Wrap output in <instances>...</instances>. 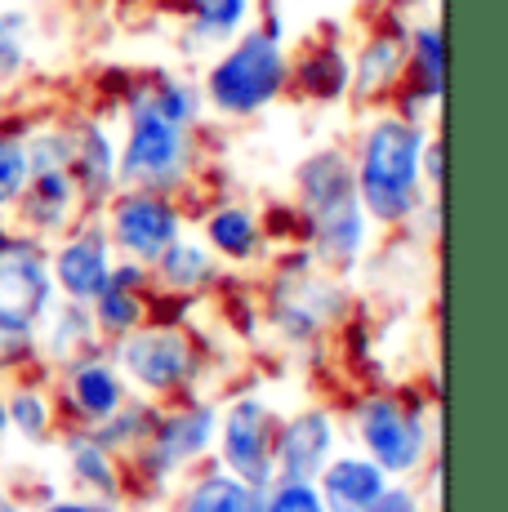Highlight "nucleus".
Returning <instances> with one entry per match:
<instances>
[{"label":"nucleus","mask_w":508,"mask_h":512,"mask_svg":"<svg viewBox=\"0 0 508 512\" xmlns=\"http://www.w3.org/2000/svg\"><path fill=\"white\" fill-rule=\"evenodd\" d=\"M295 214L312 259L348 277L370 245V219L357 201L353 156L344 147H317L295 165Z\"/></svg>","instance_id":"f257e3e1"},{"label":"nucleus","mask_w":508,"mask_h":512,"mask_svg":"<svg viewBox=\"0 0 508 512\" xmlns=\"http://www.w3.org/2000/svg\"><path fill=\"white\" fill-rule=\"evenodd\" d=\"M424 139L428 125L402 112H379L370 125H361L357 147L348 156H353L357 201L370 228L397 232L424 210V174H419Z\"/></svg>","instance_id":"f03ea898"},{"label":"nucleus","mask_w":508,"mask_h":512,"mask_svg":"<svg viewBox=\"0 0 508 512\" xmlns=\"http://www.w3.org/2000/svg\"><path fill=\"white\" fill-rule=\"evenodd\" d=\"M286 94H290L286 27L277 18V0H268V18L259 27H241L228 45H219L214 63L205 67L201 98L223 121H254Z\"/></svg>","instance_id":"7ed1b4c3"},{"label":"nucleus","mask_w":508,"mask_h":512,"mask_svg":"<svg viewBox=\"0 0 508 512\" xmlns=\"http://www.w3.org/2000/svg\"><path fill=\"white\" fill-rule=\"evenodd\" d=\"M125 143L116 152V187L179 196L197 165V130L174 125L170 116L152 112L139 94L125 90Z\"/></svg>","instance_id":"20e7f679"},{"label":"nucleus","mask_w":508,"mask_h":512,"mask_svg":"<svg viewBox=\"0 0 508 512\" xmlns=\"http://www.w3.org/2000/svg\"><path fill=\"white\" fill-rule=\"evenodd\" d=\"M214 428H219V406L201 397L165 401L156 410V423L134 455H125V472L139 486L161 490L183 481L201 459L214 455Z\"/></svg>","instance_id":"39448f33"},{"label":"nucleus","mask_w":508,"mask_h":512,"mask_svg":"<svg viewBox=\"0 0 508 512\" xmlns=\"http://www.w3.org/2000/svg\"><path fill=\"white\" fill-rule=\"evenodd\" d=\"M107 352H112L116 370L125 374L130 392L161 401V406L192 397V388L201 383V370H205L201 343L183 326H165V321H143L139 330L116 339Z\"/></svg>","instance_id":"423d86ee"},{"label":"nucleus","mask_w":508,"mask_h":512,"mask_svg":"<svg viewBox=\"0 0 508 512\" xmlns=\"http://www.w3.org/2000/svg\"><path fill=\"white\" fill-rule=\"evenodd\" d=\"M353 432L361 455H370L388 477H415L433 464V423L415 401L397 392H370L353 406Z\"/></svg>","instance_id":"0eeeda50"},{"label":"nucleus","mask_w":508,"mask_h":512,"mask_svg":"<svg viewBox=\"0 0 508 512\" xmlns=\"http://www.w3.org/2000/svg\"><path fill=\"white\" fill-rule=\"evenodd\" d=\"M348 312V294L335 272H326L304 250L277 272L268 290V326L286 343H312L321 339L339 317Z\"/></svg>","instance_id":"6e6552de"},{"label":"nucleus","mask_w":508,"mask_h":512,"mask_svg":"<svg viewBox=\"0 0 508 512\" xmlns=\"http://www.w3.org/2000/svg\"><path fill=\"white\" fill-rule=\"evenodd\" d=\"M54 303L50 245L23 228H0V326L36 339Z\"/></svg>","instance_id":"1a4fd4ad"},{"label":"nucleus","mask_w":508,"mask_h":512,"mask_svg":"<svg viewBox=\"0 0 508 512\" xmlns=\"http://www.w3.org/2000/svg\"><path fill=\"white\" fill-rule=\"evenodd\" d=\"M99 219L116 259H134L143 268H152L165 245H174L183 228H188V214H183L179 196L139 192V187H116L103 201Z\"/></svg>","instance_id":"9d476101"},{"label":"nucleus","mask_w":508,"mask_h":512,"mask_svg":"<svg viewBox=\"0 0 508 512\" xmlns=\"http://www.w3.org/2000/svg\"><path fill=\"white\" fill-rule=\"evenodd\" d=\"M277 410L259 392H241L228 406H219V428H214V459L228 472H237L250 486L272 481V437H277Z\"/></svg>","instance_id":"9b49d317"},{"label":"nucleus","mask_w":508,"mask_h":512,"mask_svg":"<svg viewBox=\"0 0 508 512\" xmlns=\"http://www.w3.org/2000/svg\"><path fill=\"white\" fill-rule=\"evenodd\" d=\"M116 250L103 232L99 214H81L50 250V277L58 299L67 303H94L103 294V285L112 281Z\"/></svg>","instance_id":"f8f14e48"},{"label":"nucleus","mask_w":508,"mask_h":512,"mask_svg":"<svg viewBox=\"0 0 508 512\" xmlns=\"http://www.w3.org/2000/svg\"><path fill=\"white\" fill-rule=\"evenodd\" d=\"M125 397H130V383L116 370L107 348L85 352V357L58 366L54 401H58V415L67 419V428H94V423H103L116 406H125Z\"/></svg>","instance_id":"ddd939ff"},{"label":"nucleus","mask_w":508,"mask_h":512,"mask_svg":"<svg viewBox=\"0 0 508 512\" xmlns=\"http://www.w3.org/2000/svg\"><path fill=\"white\" fill-rule=\"evenodd\" d=\"M339 455V423L330 410L308 406L290 419H277L272 437V477L317 481V472Z\"/></svg>","instance_id":"4468645a"},{"label":"nucleus","mask_w":508,"mask_h":512,"mask_svg":"<svg viewBox=\"0 0 508 512\" xmlns=\"http://www.w3.org/2000/svg\"><path fill=\"white\" fill-rule=\"evenodd\" d=\"M67 179L81 196L85 214H99L103 201L116 192V143L94 116L67 121Z\"/></svg>","instance_id":"2eb2a0df"},{"label":"nucleus","mask_w":508,"mask_h":512,"mask_svg":"<svg viewBox=\"0 0 508 512\" xmlns=\"http://www.w3.org/2000/svg\"><path fill=\"white\" fill-rule=\"evenodd\" d=\"M446 94V36L437 23H415L406 32V72L393 94V112L410 121H428L433 107H442Z\"/></svg>","instance_id":"dca6fc26"},{"label":"nucleus","mask_w":508,"mask_h":512,"mask_svg":"<svg viewBox=\"0 0 508 512\" xmlns=\"http://www.w3.org/2000/svg\"><path fill=\"white\" fill-rule=\"evenodd\" d=\"M406 23H384L348 54V98L357 103H388L406 72Z\"/></svg>","instance_id":"f3484780"},{"label":"nucleus","mask_w":508,"mask_h":512,"mask_svg":"<svg viewBox=\"0 0 508 512\" xmlns=\"http://www.w3.org/2000/svg\"><path fill=\"white\" fill-rule=\"evenodd\" d=\"M81 196H76L72 179H67V170H45V174H32L27 187L18 192L14 201V219L23 232L41 236V241H50V236H63L72 228L76 219H81Z\"/></svg>","instance_id":"a211bd4d"},{"label":"nucleus","mask_w":508,"mask_h":512,"mask_svg":"<svg viewBox=\"0 0 508 512\" xmlns=\"http://www.w3.org/2000/svg\"><path fill=\"white\" fill-rule=\"evenodd\" d=\"M174 512H263V486H250L219 459H201L183 477Z\"/></svg>","instance_id":"6ab92c4d"},{"label":"nucleus","mask_w":508,"mask_h":512,"mask_svg":"<svg viewBox=\"0 0 508 512\" xmlns=\"http://www.w3.org/2000/svg\"><path fill=\"white\" fill-rule=\"evenodd\" d=\"M201 236H205L214 259L232 263V268H250V263H259L263 250H268V228H263L259 214L241 201L214 205V210L201 219Z\"/></svg>","instance_id":"aec40b11"},{"label":"nucleus","mask_w":508,"mask_h":512,"mask_svg":"<svg viewBox=\"0 0 508 512\" xmlns=\"http://www.w3.org/2000/svg\"><path fill=\"white\" fill-rule=\"evenodd\" d=\"M148 272H152V290L174 294V299H197V294L214 290V285L223 281V263L210 254V245L192 241L188 232L174 245H165L161 259H156Z\"/></svg>","instance_id":"412c9836"},{"label":"nucleus","mask_w":508,"mask_h":512,"mask_svg":"<svg viewBox=\"0 0 508 512\" xmlns=\"http://www.w3.org/2000/svg\"><path fill=\"white\" fill-rule=\"evenodd\" d=\"M388 486V472L361 450H339L317 472V495L326 512H366V504Z\"/></svg>","instance_id":"4be33fe9"},{"label":"nucleus","mask_w":508,"mask_h":512,"mask_svg":"<svg viewBox=\"0 0 508 512\" xmlns=\"http://www.w3.org/2000/svg\"><path fill=\"white\" fill-rule=\"evenodd\" d=\"M290 90L308 103H344L348 98V49L339 41H312L290 58Z\"/></svg>","instance_id":"5701e85b"},{"label":"nucleus","mask_w":508,"mask_h":512,"mask_svg":"<svg viewBox=\"0 0 508 512\" xmlns=\"http://www.w3.org/2000/svg\"><path fill=\"white\" fill-rule=\"evenodd\" d=\"M63 459L72 472L81 495H99V499H121L125 490V459H116L94 432L85 428H67L63 437Z\"/></svg>","instance_id":"b1692460"},{"label":"nucleus","mask_w":508,"mask_h":512,"mask_svg":"<svg viewBox=\"0 0 508 512\" xmlns=\"http://www.w3.org/2000/svg\"><path fill=\"white\" fill-rule=\"evenodd\" d=\"M99 348H107V343L99 339V330H94L90 303L58 299L54 312L45 317V326L36 330V352H41V361H50V366H67V361L85 357V352H99Z\"/></svg>","instance_id":"393cba45"},{"label":"nucleus","mask_w":508,"mask_h":512,"mask_svg":"<svg viewBox=\"0 0 508 512\" xmlns=\"http://www.w3.org/2000/svg\"><path fill=\"white\" fill-rule=\"evenodd\" d=\"M90 317H94V330H99V339L112 348L116 339L134 334L143 321H152V290H143V285L107 281L103 294L90 303Z\"/></svg>","instance_id":"a878e982"},{"label":"nucleus","mask_w":508,"mask_h":512,"mask_svg":"<svg viewBox=\"0 0 508 512\" xmlns=\"http://www.w3.org/2000/svg\"><path fill=\"white\" fill-rule=\"evenodd\" d=\"M5 415H9V432L27 441V446H45V441L58 437V401L50 388H36V383H18L5 397Z\"/></svg>","instance_id":"bb28decb"},{"label":"nucleus","mask_w":508,"mask_h":512,"mask_svg":"<svg viewBox=\"0 0 508 512\" xmlns=\"http://www.w3.org/2000/svg\"><path fill=\"white\" fill-rule=\"evenodd\" d=\"M156 410H161V401H148V397H139V392H130L125 406H116L103 423H94V428H85V432H94V437H99L116 459H125V455H134V450L148 441V432L156 423Z\"/></svg>","instance_id":"cd10ccee"},{"label":"nucleus","mask_w":508,"mask_h":512,"mask_svg":"<svg viewBox=\"0 0 508 512\" xmlns=\"http://www.w3.org/2000/svg\"><path fill=\"white\" fill-rule=\"evenodd\" d=\"M254 0H183V14H188V36L197 45H228L232 36L246 27Z\"/></svg>","instance_id":"c85d7f7f"},{"label":"nucleus","mask_w":508,"mask_h":512,"mask_svg":"<svg viewBox=\"0 0 508 512\" xmlns=\"http://www.w3.org/2000/svg\"><path fill=\"white\" fill-rule=\"evenodd\" d=\"M27 179H32V170H27V130L0 125V214L14 210Z\"/></svg>","instance_id":"c756f323"},{"label":"nucleus","mask_w":508,"mask_h":512,"mask_svg":"<svg viewBox=\"0 0 508 512\" xmlns=\"http://www.w3.org/2000/svg\"><path fill=\"white\" fill-rule=\"evenodd\" d=\"M263 512H326V504L317 495V481L272 477L263 486Z\"/></svg>","instance_id":"7c9ffc66"},{"label":"nucleus","mask_w":508,"mask_h":512,"mask_svg":"<svg viewBox=\"0 0 508 512\" xmlns=\"http://www.w3.org/2000/svg\"><path fill=\"white\" fill-rule=\"evenodd\" d=\"M27 67V18L18 9H0V85L18 81Z\"/></svg>","instance_id":"2f4dec72"},{"label":"nucleus","mask_w":508,"mask_h":512,"mask_svg":"<svg viewBox=\"0 0 508 512\" xmlns=\"http://www.w3.org/2000/svg\"><path fill=\"white\" fill-rule=\"evenodd\" d=\"M27 366H41V352H36L32 334H14L0 326V374H18Z\"/></svg>","instance_id":"473e14b6"},{"label":"nucleus","mask_w":508,"mask_h":512,"mask_svg":"<svg viewBox=\"0 0 508 512\" xmlns=\"http://www.w3.org/2000/svg\"><path fill=\"white\" fill-rule=\"evenodd\" d=\"M366 512H424V495L406 477H388V486L370 499Z\"/></svg>","instance_id":"72a5a7b5"},{"label":"nucleus","mask_w":508,"mask_h":512,"mask_svg":"<svg viewBox=\"0 0 508 512\" xmlns=\"http://www.w3.org/2000/svg\"><path fill=\"white\" fill-rule=\"evenodd\" d=\"M41 512H121V499H99V495H58Z\"/></svg>","instance_id":"f704fd0d"},{"label":"nucleus","mask_w":508,"mask_h":512,"mask_svg":"<svg viewBox=\"0 0 508 512\" xmlns=\"http://www.w3.org/2000/svg\"><path fill=\"white\" fill-rule=\"evenodd\" d=\"M9 437V415H5V397H0V441Z\"/></svg>","instance_id":"c9c22d12"},{"label":"nucleus","mask_w":508,"mask_h":512,"mask_svg":"<svg viewBox=\"0 0 508 512\" xmlns=\"http://www.w3.org/2000/svg\"><path fill=\"white\" fill-rule=\"evenodd\" d=\"M0 512H23V508H18V504H14V499H9V495H0Z\"/></svg>","instance_id":"e433bc0d"}]
</instances>
